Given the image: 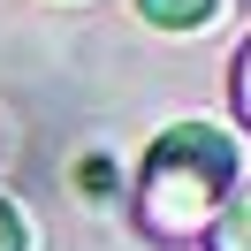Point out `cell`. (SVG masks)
<instances>
[{"label": "cell", "mask_w": 251, "mask_h": 251, "mask_svg": "<svg viewBox=\"0 0 251 251\" xmlns=\"http://www.w3.org/2000/svg\"><path fill=\"white\" fill-rule=\"evenodd\" d=\"M228 99H236V114H244V129H251V38H244V53H236V76H228Z\"/></svg>", "instance_id": "4"}, {"label": "cell", "mask_w": 251, "mask_h": 251, "mask_svg": "<svg viewBox=\"0 0 251 251\" xmlns=\"http://www.w3.org/2000/svg\"><path fill=\"white\" fill-rule=\"evenodd\" d=\"M228 190H236V145L213 122H175V129L152 137L129 205H137V228L152 244L183 251V244H205V228L228 205Z\"/></svg>", "instance_id": "1"}, {"label": "cell", "mask_w": 251, "mask_h": 251, "mask_svg": "<svg viewBox=\"0 0 251 251\" xmlns=\"http://www.w3.org/2000/svg\"><path fill=\"white\" fill-rule=\"evenodd\" d=\"M205 251H251V183L228 190V205H221L213 228H205Z\"/></svg>", "instance_id": "2"}, {"label": "cell", "mask_w": 251, "mask_h": 251, "mask_svg": "<svg viewBox=\"0 0 251 251\" xmlns=\"http://www.w3.org/2000/svg\"><path fill=\"white\" fill-rule=\"evenodd\" d=\"M0 251H31V221H23L8 198H0Z\"/></svg>", "instance_id": "5"}, {"label": "cell", "mask_w": 251, "mask_h": 251, "mask_svg": "<svg viewBox=\"0 0 251 251\" xmlns=\"http://www.w3.org/2000/svg\"><path fill=\"white\" fill-rule=\"evenodd\" d=\"M137 16L152 31H205L221 16V0H137Z\"/></svg>", "instance_id": "3"}]
</instances>
